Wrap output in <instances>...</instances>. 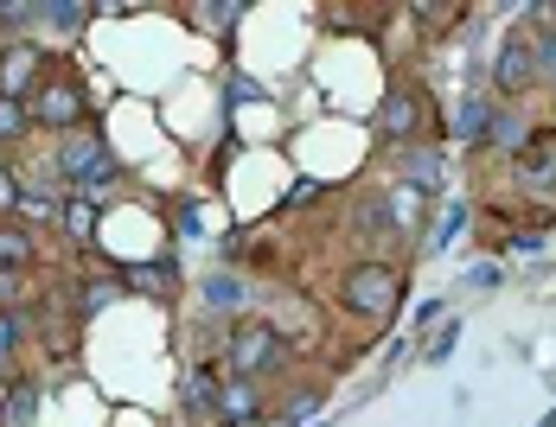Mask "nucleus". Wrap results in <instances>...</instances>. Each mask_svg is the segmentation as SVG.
<instances>
[{
    "mask_svg": "<svg viewBox=\"0 0 556 427\" xmlns=\"http://www.w3.org/2000/svg\"><path fill=\"white\" fill-rule=\"evenodd\" d=\"M58 172L77 185V198H97V185H115V179H122V160H115L103 141H71V147L58 154Z\"/></svg>",
    "mask_w": 556,
    "mask_h": 427,
    "instance_id": "nucleus-1",
    "label": "nucleus"
},
{
    "mask_svg": "<svg viewBox=\"0 0 556 427\" xmlns=\"http://www.w3.org/2000/svg\"><path fill=\"white\" fill-rule=\"evenodd\" d=\"M396 294H403V281H396V268H384V262H358L345 274V307L365 313V320H384L390 307H396Z\"/></svg>",
    "mask_w": 556,
    "mask_h": 427,
    "instance_id": "nucleus-2",
    "label": "nucleus"
},
{
    "mask_svg": "<svg viewBox=\"0 0 556 427\" xmlns=\"http://www.w3.org/2000/svg\"><path fill=\"white\" fill-rule=\"evenodd\" d=\"M269 364H281V338L269 325H237L230 332V371L250 383V376H263Z\"/></svg>",
    "mask_w": 556,
    "mask_h": 427,
    "instance_id": "nucleus-3",
    "label": "nucleus"
},
{
    "mask_svg": "<svg viewBox=\"0 0 556 427\" xmlns=\"http://www.w3.org/2000/svg\"><path fill=\"white\" fill-rule=\"evenodd\" d=\"M531 77H538V39H531V33H505L500 57H493V83L511 96V90H525Z\"/></svg>",
    "mask_w": 556,
    "mask_h": 427,
    "instance_id": "nucleus-4",
    "label": "nucleus"
},
{
    "mask_svg": "<svg viewBox=\"0 0 556 427\" xmlns=\"http://www.w3.org/2000/svg\"><path fill=\"white\" fill-rule=\"evenodd\" d=\"M33 70H39V46H33V39H20L13 52L0 57V96H13V103H20L26 90H39V83H33Z\"/></svg>",
    "mask_w": 556,
    "mask_h": 427,
    "instance_id": "nucleus-5",
    "label": "nucleus"
},
{
    "mask_svg": "<svg viewBox=\"0 0 556 427\" xmlns=\"http://www.w3.org/2000/svg\"><path fill=\"white\" fill-rule=\"evenodd\" d=\"M416 121H422L416 90H390L384 108H378V128H384V141H409V134H416Z\"/></svg>",
    "mask_w": 556,
    "mask_h": 427,
    "instance_id": "nucleus-6",
    "label": "nucleus"
},
{
    "mask_svg": "<svg viewBox=\"0 0 556 427\" xmlns=\"http://www.w3.org/2000/svg\"><path fill=\"white\" fill-rule=\"evenodd\" d=\"M39 121H52V128H71L77 115H84V96L71 90V83H39V108H33Z\"/></svg>",
    "mask_w": 556,
    "mask_h": 427,
    "instance_id": "nucleus-7",
    "label": "nucleus"
},
{
    "mask_svg": "<svg viewBox=\"0 0 556 427\" xmlns=\"http://www.w3.org/2000/svg\"><path fill=\"white\" fill-rule=\"evenodd\" d=\"M518 185H556V141L538 134V147L518 154Z\"/></svg>",
    "mask_w": 556,
    "mask_h": 427,
    "instance_id": "nucleus-8",
    "label": "nucleus"
},
{
    "mask_svg": "<svg viewBox=\"0 0 556 427\" xmlns=\"http://www.w3.org/2000/svg\"><path fill=\"white\" fill-rule=\"evenodd\" d=\"M256 409H263L256 383H230V389L218 396V415H224V422H256Z\"/></svg>",
    "mask_w": 556,
    "mask_h": 427,
    "instance_id": "nucleus-9",
    "label": "nucleus"
},
{
    "mask_svg": "<svg viewBox=\"0 0 556 427\" xmlns=\"http://www.w3.org/2000/svg\"><path fill=\"white\" fill-rule=\"evenodd\" d=\"M33 415H39V389L33 383H13L7 389V409H0V427H33Z\"/></svg>",
    "mask_w": 556,
    "mask_h": 427,
    "instance_id": "nucleus-10",
    "label": "nucleus"
},
{
    "mask_svg": "<svg viewBox=\"0 0 556 427\" xmlns=\"http://www.w3.org/2000/svg\"><path fill=\"white\" fill-rule=\"evenodd\" d=\"M486 141H493V147H511V154H525V147H531V134H525V121H518L511 108L486 115Z\"/></svg>",
    "mask_w": 556,
    "mask_h": 427,
    "instance_id": "nucleus-11",
    "label": "nucleus"
},
{
    "mask_svg": "<svg viewBox=\"0 0 556 427\" xmlns=\"http://www.w3.org/2000/svg\"><path fill=\"white\" fill-rule=\"evenodd\" d=\"M64 230H71V243H90V236H97V198H77V192H71V205H64Z\"/></svg>",
    "mask_w": 556,
    "mask_h": 427,
    "instance_id": "nucleus-12",
    "label": "nucleus"
},
{
    "mask_svg": "<svg viewBox=\"0 0 556 427\" xmlns=\"http://www.w3.org/2000/svg\"><path fill=\"white\" fill-rule=\"evenodd\" d=\"M199 294H205V307H212V313H230V307H243V281H237V274H212Z\"/></svg>",
    "mask_w": 556,
    "mask_h": 427,
    "instance_id": "nucleus-13",
    "label": "nucleus"
},
{
    "mask_svg": "<svg viewBox=\"0 0 556 427\" xmlns=\"http://www.w3.org/2000/svg\"><path fill=\"white\" fill-rule=\"evenodd\" d=\"M460 230H467V205L454 198V205H442V211H435V230H429V249H447V243H454Z\"/></svg>",
    "mask_w": 556,
    "mask_h": 427,
    "instance_id": "nucleus-14",
    "label": "nucleus"
},
{
    "mask_svg": "<svg viewBox=\"0 0 556 427\" xmlns=\"http://www.w3.org/2000/svg\"><path fill=\"white\" fill-rule=\"evenodd\" d=\"M390 223H396V230L422 223V192H416V185H396V192H390Z\"/></svg>",
    "mask_w": 556,
    "mask_h": 427,
    "instance_id": "nucleus-15",
    "label": "nucleus"
},
{
    "mask_svg": "<svg viewBox=\"0 0 556 427\" xmlns=\"http://www.w3.org/2000/svg\"><path fill=\"white\" fill-rule=\"evenodd\" d=\"M218 396H224V389H218V376H212V371H199L192 383H186V409H192V415L218 409Z\"/></svg>",
    "mask_w": 556,
    "mask_h": 427,
    "instance_id": "nucleus-16",
    "label": "nucleus"
},
{
    "mask_svg": "<svg viewBox=\"0 0 556 427\" xmlns=\"http://www.w3.org/2000/svg\"><path fill=\"white\" fill-rule=\"evenodd\" d=\"M122 287H135V294H167V268H122Z\"/></svg>",
    "mask_w": 556,
    "mask_h": 427,
    "instance_id": "nucleus-17",
    "label": "nucleus"
},
{
    "mask_svg": "<svg viewBox=\"0 0 556 427\" xmlns=\"http://www.w3.org/2000/svg\"><path fill=\"white\" fill-rule=\"evenodd\" d=\"M403 179H416V185H442V160H435V154H403Z\"/></svg>",
    "mask_w": 556,
    "mask_h": 427,
    "instance_id": "nucleus-18",
    "label": "nucleus"
},
{
    "mask_svg": "<svg viewBox=\"0 0 556 427\" xmlns=\"http://www.w3.org/2000/svg\"><path fill=\"white\" fill-rule=\"evenodd\" d=\"M26 121H33V115H26V103L0 96V141H20V134H26Z\"/></svg>",
    "mask_w": 556,
    "mask_h": 427,
    "instance_id": "nucleus-19",
    "label": "nucleus"
},
{
    "mask_svg": "<svg viewBox=\"0 0 556 427\" xmlns=\"http://www.w3.org/2000/svg\"><path fill=\"white\" fill-rule=\"evenodd\" d=\"M454 134H460V141H480V134H486V103H480V96H473V103L460 108V121H454Z\"/></svg>",
    "mask_w": 556,
    "mask_h": 427,
    "instance_id": "nucleus-20",
    "label": "nucleus"
},
{
    "mask_svg": "<svg viewBox=\"0 0 556 427\" xmlns=\"http://www.w3.org/2000/svg\"><path fill=\"white\" fill-rule=\"evenodd\" d=\"M26 256H33V243H26L20 230H0V268H20Z\"/></svg>",
    "mask_w": 556,
    "mask_h": 427,
    "instance_id": "nucleus-21",
    "label": "nucleus"
},
{
    "mask_svg": "<svg viewBox=\"0 0 556 427\" xmlns=\"http://www.w3.org/2000/svg\"><path fill=\"white\" fill-rule=\"evenodd\" d=\"M454 345H460V320H454V325H442V332L429 338V351H422V358H447Z\"/></svg>",
    "mask_w": 556,
    "mask_h": 427,
    "instance_id": "nucleus-22",
    "label": "nucleus"
},
{
    "mask_svg": "<svg viewBox=\"0 0 556 427\" xmlns=\"http://www.w3.org/2000/svg\"><path fill=\"white\" fill-rule=\"evenodd\" d=\"M46 20H52V26H64V33H77V26L90 20V7H52Z\"/></svg>",
    "mask_w": 556,
    "mask_h": 427,
    "instance_id": "nucleus-23",
    "label": "nucleus"
},
{
    "mask_svg": "<svg viewBox=\"0 0 556 427\" xmlns=\"http://www.w3.org/2000/svg\"><path fill=\"white\" fill-rule=\"evenodd\" d=\"M115 294H122V287H115V281H90V287H84V307H90V313H97V307H110Z\"/></svg>",
    "mask_w": 556,
    "mask_h": 427,
    "instance_id": "nucleus-24",
    "label": "nucleus"
},
{
    "mask_svg": "<svg viewBox=\"0 0 556 427\" xmlns=\"http://www.w3.org/2000/svg\"><path fill=\"white\" fill-rule=\"evenodd\" d=\"M179 236H205V211L199 205H179Z\"/></svg>",
    "mask_w": 556,
    "mask_h": 427,
    "instance_id": "nucleus-25",
    "label": "nucleus"
},
{
    "mask_svg": "<svg viewBox=\"0 0 556 427\" xmlns=\"http://www.w3.org/2000/svg\"><path fill=\"white\" fill-rule=\"evenodd\" d=\"M314 198H320V179H301V185H294V192H288V198H281V205H288V211H294V205H314Z\"/></svg>",
    "mask_w": 556,
    "mask_h": 427,
    "instance_id": "nucleus-26",
    "label": "nucleus"
},
{
    "mask_svg": "<svg viewBox=\"0 0 556 427\" xmlns=\"http://www.w3.org/2000/svg\"><path fill=\"white\" fill-rule=\"evenodd\" d=\"M20 211L26 217H58V198L46 192V198H20Z\"/></svg>",
    "mask_w": 556,
    "mask_h": 427,
    "instance_id": "nucleus-27",
    "label": "nucleus"
},
{
    "mask_svg": "<svg viewBox=\"0 0 556 427\" xmlns=\"http://www.w3.org/2000/svg\"><path fill=\"white\" fill-rule=\"evenodd\" d=\"M13 338H20V320H13V313H0V358L13 351Z\"/></svg>",
    "mask_w": 556,
    "mask_h": 427,
    "instance_id": "nucleus-28",
    "label": "nucleus"
},
{
    "mask_svg": "<svg viewBox=\"0 0 556 427\" xmlns=\"http://www.w3.org/2000/svg\"><path fill=\"white\" fill-rule=\"evenodd\" d=\"M511 249H518V256H538V249H544V230H525V236H518Z\"/></svg>",
    "mask_w": 556,
    "mask_h": 427,
    "instance_id": "nucleus-29",
    "label": "nucleus"
},
{
    "mask_svg": "<svg viewBox=\"0 0 556 427\" xmlns=\"http://www.w3.org/2000/svg\"><path fill=\"white\" fill-rule=\"evenodd\" d=\"M467 281H473V287H500L505 274H500V268H493V262H486V268H473V274H467Z\"/></svg>",
    "mask_w": 556,
    "mask_h": 427,
    "instance_id": "nucleus-30",
    "label": "nucleus"
},
{
    "mask_svg": "<svg viewBox=\"0 0 556 427\" xmlns=\"http://www.w3.org/2000/svg\"><path fill=\"white\" fill-rule=\"evenodd\" d=\"M212 20H218V26H237V20H243V7H237V0H224V7H212Z\"/></svg>",
    "mask_w": 556,
    "mask_h": 427,
    "instance_id": "nucleus-31",
    "label": "nucleus"
},
{
    "mask_svg": "<svg viewBox=\"0 0 556 427\" xmlns=\"http://www.w3.org/2000/svg\"><path fill=\"white\" fill-rule=\"evenodd\" d=\"M7 205H20V192H13V172L0 166V211H7Z\"/></svg>",
    "mask_w": 556,
    "mask_h": 427,
    "instance_id": "nucleus-32",
    "label": "nucleus"
},
{
    "mask_svg": "<svg viewBox=\"0 0 556 427\" xmlns=\"http://www.w3.org/2000/svg\"><path fill=\"white\" fill-rule=\"evenodd\" d=\"M538 427H556V409H551V415H544V422H538Z\"/></svg>",
    "mask_w": 556,
    "mask_h": 427,
    "instance_id": "nucleus-33",
    "label": "nucleus"
},
{
    "mask_svg": "<svg viewBox=\"0 0 556 427\" xmlns=\"http://www.w3.org/2000/svg\"><path fill=\"white\" fill-rule=\"evenodd\" d=\"M0 371H7V358H0Z\"/></svg>",
    "mask_w": 556,
    "mask_h": 427,
    "instance_id": "nucleus-34",
    "label": "nucleus"
},
{
    "mask_svg": "<svg viewBox=\"0 0 556 427\" xmlns=\"http://www.w3.org/2000/svg\"><path fill=\"white\" fill-rule=\"evenodd\" d=\"M551 77H556V70H551Z\"/></svg>",
    "mask_w": 556,
    "mask_h": 427,
    "instance_id": "nucleus-35",
    "label": "nucleus"
}]
</instances>
